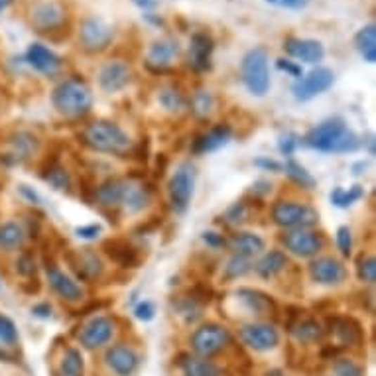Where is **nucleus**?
Segmentation results:
<instances>
[{
  "instance_id": "8",
  "label": "nucleus",
  "mask_w": 376,
  "mask_h": 376,
  "mask_svg": "<svg viewBox=\"0 0 376 376\" xmlns=\"http://www.w3.org/2000/svg\"><path fill=\"white\" fill-rule=\"evenodd\" d=\"M195 191V166L191 162L179 164L168 183L169 203L176 213H186Z\"/></svg>"
},
{
  "instance_id": "18",
  "label": "nucleus",
  "mask_w": 376,
  "mask_h": 376,
  "mask_svg": "<svg viewBox=\"0 0 376 376\" xmlns=\"http://www.w3.org/2000/svg\"><path fill=\"white\" fill-rule=\"evenodd\" d=\"M132 81V70L124 61H107L99 70L101 89L107 93H117L129 87Z\"/></svg>"
},
{
  "instance_id": "32",
  "label": "nucleus",
  "mask_w": 376,
  "mask_h": 376,
  "mask_svg": "<svg viewBox=\"0 0 376 376\" xmlns=\"http://www.w3.org/2000/svg\"><path fill=\"white\" fill-rule=\"evenodd\" d=\"M85 372V361L79 349L70 346L60 363V376H83Z\"/></svg>"
},
{
  "instance_id": "3",
  "label": "nucleus",
  "mask_w": 376,
  "mask_h": 376,
  "mask_svg": "<svg viewBox=\"0 0 376 376\" xmlns=\"http://www.w3.org/2000/svg\"><path fill=\"white\" fill-rule=\"evenodd\" d=\"M81 140L85 146H89L95 152L115 154V156H122L132 148V140L129 134L117 122L110 120H95L87 124L81 132Z\"/></svg>"
},
{
  "instance_id": "50",
  "label": "nucleus",
  "mask_w": 376,
  "mask_h": 376,
  "mask_svg": "<svg viewBox=\"0 0 376 376\" xmlns=\"http://www.w3.org/2000/svg\"><path fill=\"white\" fill-rule=\"evenodd\" d=\"M16 270L20 272L22 276H30L34 274V270H36V262H34V258L30 254H22L18 258V262H16Z\"/></svg>"
},
{
  "instance_id": "29",
  "label": "nucleus",
  "mask_w": 376,
  "mask_h": 376,
  "mask_svg": "<svg viewBox=\"0 0 376 376\" xmlns=\"http://www.w3.org/2000/svg\"><path fill=\"white\" fill-rule=\"evenodd\" d=\"M355 48L361 53V58L366 63H375L376 61V26L375 24H366L355 36Z\"/></svg>"
},
{
  "instance_id": "52",
  "label": "nucleus",
  "mask_w": 376,
  "mask_h": 376,
  "mask_svg": "<svg viewBox=\"0 0 376 376\" xmlns=\"http://www.w3.org/2000/svg\"><path fill=\"white\" fill-rule=\"evenodd\" d=\"M203 240L207 242V247L211 248H223L227 242H225V238L223 235H219V233H213V231H209V233H203Z\"/></svg>"
},
{
  "instance_id": "14",
  "label": "nucleus",
  "mask_w": 376,
  "mask_h": 376,
  "mask_svg": "<svg viewBox=\"0 0 376 376\" xmlns=\"http://www.w3.org/2000/svg\"><path fill=\"white\" fill-rule=\"evenodd\" d=\"M115 335V323L107 316L93 317L79 331V343L85 349H101Z\"/></svg>"
},
{
  "instance_id": "51",
  "label": "nucleus",
  "mask_w": 376,
  "mask_h": 376,
  "mask_svg": "<svg viewBox=\"0 0 376 376\" xmlns=\"http://www.w3.org/2000/svg\"><path fill=\"white\" fill-rule=\"evenodd\" d=\"M227 219L231 223H242V221L247 219V207H245V203H235V205L227 211Z\"/></svg>"
},
{
  "instance_id": "13",
  "label": "nucleus",
  "mask_w": 376,
  "mask_h": 376,
  "mask_svg": "<svg viewBox=\"0 0 376 376\" xmlns=\"http://www.w3.org/2000/svg\"><path fill=\"white\" fill-rule=\"evenodd\" d=\"M240 339L248 349L264 353V351H272L274 346H278L280 333H278L276 327L270 325V323H248L240 329Z\"/></svg>"
},
{
  "instance_id": "15",
  "label": "nucleus",
  "mask_w": 376,
  "mask_h": 376,
  "mask_svg": "<svg viewBox=\"0 0 376 376\" xmlns=\"http://www.w3.org/2000/svg\"><path fill=\"white\" fill-rule=\"evenodd\" d=\"M46 276H48L51 290H53L61 299H65V302H70V304H77V302H81L83 296H85L83 287H81L70 274H65L61 268L56 266L53 262H48V264H46Z\"/></svg>"
},
{
  "instance_id": "26",
  "label": "nucleus",
  "mask_w": 376,
  "mask_h": 376,
  "mask_svg": "<svg viewBox=\"0 0 376 376\" xmlns=\"http://www.w3.org/2000/svg\"><path fill=\"white\" fill-rule=\"evenodd\" d=\"M287 266V257L282 250H270L266 254H262V258L254 264V272L258 276L270 280V278L278 276L284 268Z\"/></svg>"
},
{
  "instance_id": "27",
  "label": "nucleus",
  "mask_w": 376,
  "mask_h": 376,
  "mask_svg": "<svg viewBox=\"0 0 376 376\" xmlns=\"http://www.w3.org/2000/svg\"><path fill=\"white\" fill-rule=\"evenodd\" d=\"M238 299L247 306V309L250 313H257V316H264V313H270L274 311V302L272 297L258 292V290H248V287H242L237 292Z\"/></svg>"
},
{
  "instance_id": "10",
  "label": "nucleus",
  "mask_w": 376,
  "mask_h": 376,
  "mask_svg": "<svg viewBox=\"0 0 376 376\" xmlns=\"http://www.w3.org/2000/svg\"><path fill=\"white\" fill-rule=\"evenodd\" d=\"M115 40V30L107 22L97 16H89L81 20L79 26V44L87 53H101L109 48Z\"/></svg>"
},
{
  "instance_id": "4",
  "label": "nucleus",
  "mask_w": 376,
  "mask_h": 376,
  "mask_svg": "<svg viewBox=\"0 0 376 376\" xmlns=\"http://www.w3.org/2000/svg\"><path fill=\"white\" fill-rule=\"evenodd\" d=\"M51 103L53 109L63 117H85L93 109V91L79 77H70L61 81L60 85L51 93Z\"/></svg>"
},
{
  "instance_id": "16",
  "label": "nucleus",
  "mask_w": 376,
  "mask_h": 376,
  "mask_svg": "<svg viewBox=\"0 0 376 376\" xmlns=\"http://www.w3.org/2000/svg\"><path fill=\"white\" fill-rule=\"evenodd\" d=\"M26 61H28V65H30L32 70H36L41 75H46V77H51V75L60 73L61 65H63V61H61V58L56 51L50 50L44 44H38V41L28 46Z\"/></svg>"
},
{
  "instance_id": "48",
  "label": "nucleus",
  "mask_w": 376,
  "mask_h": 376,
  "mask_svg": "<svg viewBox=\"0 0 376 376\" xmlns=\"http://www.w3.org/2000/svg\"><path fill=\"white\" fill-rule=\"evenodd\" d=\"M268 4L278 6V8H287V11H302L306 8L309 0H266Z\"/></svg>"
},
{
  "instance_id": "54",
  "label": "nucleus",
  "mask_w": 376,
  "mask_h": 376,
  "mask_svg": "<svg viewBox=\"0 0 376 376\" xmlns=\"http://www.w3.org/2000/svg\"><path fill=\"white\" fill-rule=\"evenodd\" d=\"M32 313L38 317H50L51 316V306L50 304H40V306L32 307Z\"/></svg>"
},
{
  "instance_id": "31",
  "label": "nucleus",
  "mask_w": 376,
  "mask_h": 376,
  "mask_svg": "<svg viewBox=\"0 0 376 376\" xmlns=\"http://www.w3.org/2000/svg\"><path fill=\"white\" fill-rule=\"evenodd\" d=\"M331 331L339 337V341L343 343V345H356V343H361V327L356 323L355 319H351V317H335V319H331Z\"/></svg>"
},
{
  "instance_id": "38",
  "label": "nucleus",
  "mask_w": 376,
  "mask_h": 376,
  "mask_svg": "<svg viewBox=\"0 0 376 376\" xmlns=\"http://www.w3.org/2000/svg\"><path fill=\"white\" fill-rule=\"evenodd\" d=\"M365 195V191H363V188L361 186H353V188H335L333 191H331V203L333 205H337V207L345 209V207H351L355 201H358V199Z\"/></svg>"
},
{
  "instance_id": "43",
  "label": "nucleus",
  "mask_w": 376,
  "mask_h": 376,
  "mask_svg": "<svg viewBox=\"0 0 376 376\" xmlns=\"http://www.w3.org/2000/svg\"><path fill=\"white\" fill-rule=\"evenodd\" d=\"M337 247H339L343 257H351V252H353V235H351V228H337Z\"/></svg>"
},
{
  "instance_id": "2",
  "label": "nucleus",
  "mask_w": 376,
  "mask_h": 376,
  "mask_svg": "<svg viewBox=\"0 0 376 376\" xmlns=\"http://www.w3.org/2000/svg\"><path fill=\"white\" fill-rule=\"evenodd\" d=\"M306 144L309 148L319 150V152H355L358 148V138L355 132L346 129L345 122L341 119L323 120L306 134Z\"/></svg>"
},
{
  "instance_id": "42",
  "label": "nucleus",
  "mask_w": 376,
  "mask_h": 376,
  "mask_svg": "<svg viewBox=\"0 0 376 376\" xmlns=\"http://www.w3.org/2000/svg\"><path fill=\"white\" fill-rule=\"evenodd\" d=\"M16 339H18V331H16L14 321L11 317L0 313V343L2 345H12V343H16Z\"/></svg>"
},
{
  "instance_id": "53",
  "label": "nucleus",
  "mask_w": 376,
  "mask_h": 376,
  "mask_svg": "<svg viewBox=\"0 0 376 376\" xmlns=\"http://www.w3.org/2000/svg\"><path fill=\"white\" fill-rule=\"evenodd\" d=\"M254 166H258V168L272 169V171H280V169L284 168L280 162H276V160H268V158H258L257 162H254Z\"/></svg>"
},
{
  "instance_id": "44",
  "label": "nucleus",
  "mask_w": 376,
  "mask_h": 376,
  "mask_svg": "<svg viewBox=\"0 0 376 376\" xmlns=\"http://www.w3.org/2000/svg\"><path fill=\"white\" fill-rule=\"evenodd\" d=\"M333 370H335V376H363V368L346 358H339L333 365Z\"/></svg>"
},
{
  "instance_id": "20",
  "label": "nucleus",
  "mask_w": 376,
  "mask_h": 376,
  "mask_svg": "<svg viewBox=\"0 0 376 376\" xmlns=\"http://www.w3.org/2000/svg\"><path fill=\"white\" fill-rule=\"evenodd\" d=\"M179 56V44L176 40H158L150 46L148 56H146V67L156 73L169 71V65Z\"/></svg>"
},
{
  "instance_id": "41",
  "label": "nucleus",
  "mask_w": 376,
  "mask_h": 376,
  "mask_svg": "<svg viewBox=\"0 0 376 376\" xmlns=\"http://www.w3.org/2000/svg\"><path fill=\"white\" fill-rule=\"evenodd\" d=\"M250 272V262H248L247 258L237 257V254H233V258L227 262V266H225V276L228 280H237V278H242L245 274Z\"/></svg>"
},
{
  "instance_id": "58",
  "label": "nucleus",
  "mask_w": 376,
  "mask_h": 376,
  "mask_svg": "<svg viewBox=\"0 0 376 376\" xmlns=\"http://www.w3.org/2000/svg\"><path fill=\"white\" fill-rule=\"evenodd\" d=\"M368 152H370V156H375V138L372 136L368 138Z\"/></svg>"
},
{
  "instance_id": "12",
  "label": "nucleus",
  "mask_w": 376,
  "mask_h": 376,
  "mask_svg": "<svg viewBox=\"0 0 376 376\" xmlns=\"http://www.w3.org/2000/svg\"><path fill=\"white\" fill-rule=\"evenodd\" d=\"M335 83V73L329 67H316L311 70L307 75H302L297 83L292 87L294 97L299 103H307V101L316 99L317 95L325 93L327 89H331Z\"/></svg>"
},
{
  "instance_id": "6",
  "label": "nucleus",
  "mask_w": 376,
  "mask_h": 376,
  "mask_svg": "<svg viewBox=\"0 0 376 376\" xmlns=\"http://www.w3.org/2000/svg\"><path fill=\"white\" fill-rule=\"evenodd\" d=\"M272 221L282 228H311L317 223L316 209L296 201H276L272 205Z\"/></svg>"
},
{
  "instance_id": "19",
  "label": "nucleus",
  "mask_w": 376,
  "mask_h": 376,
  "mask_svg": "<svg viewBox=\"0 0 376 376\" xmlns=\"http://www.w3.org/2000/svg\"><path fill=\"white\" fill-rule=\"evenodd\" d=\"M215 51V41L205 32H195L189 40V65L195 71L211 70V60Z\"/></svg>"
},
{
  "instance_id": "9",
  "label": "nucleus",
  "mask_w": 376,
  "mask_h": 376,
  "mask_svg": "<svg viewBox=\"0 0 376 376\" xmlns=\"http://www.w3.org/2000/svg\"><path fill=\"white\" fill-rule=\"evenodd\" d=\"M228 343H231V333L227 327L219 323H205L197 327L195 333L191 335V349L195 351V355L203 358L221 353Z\"/></svg>"
},
{
  "instance_id": "35",
  "label": "nucleus",
  "mask_w": 376,
  "mask_h": 376,
  "mask_svg": "<svg viewBox=\"0 0 376 376\" xmlns=\"http://www.w3.org/2000/svg\"><path fill=\"white\" fill-rule=\"evenodd\" d=\"M215 110V97L211 91L199 89L197 93H193L191 97V112L197 119H209Z\"/></svg>"
},
{
  "instance_id": "1",
  "label": "nucleus",
  "mask_w": 376,
  "mask_h": 376,
  "mask_svg": "<svg viewBox=\"0 0 376 376\" xmlns=\"http://www.w3.org/2000/svg\"><path fill=\"white\" fill-rule=\"evenodd\" d=\"M95 197L103 207L124 209L129 213H140L152 203L150 189L127 178L107 179L95 189Z\"/></svg>"
},
{
  "instance_id": "11",
  "label": "nucleus",
  "mask_w": 376,
  "mask_h": 376,
  "mask_svg": "<svg viewBox=\"0 0 376 376\" xmlns=\"http://www.w3.org/2000/svg\"><path fill=\"white\" fill-rule=\"evenodd\" d=\"M282 242H284L287 252H292L294 257L299 258L317 257L325 247L323 235L313 231V228H292L290 233L282 237Z\"/></svg>"
},
{
  "instance_id": "28",
  "label": "nucleus",
  "mask_w": 376,
  "mask_h": 376,
  "mask_svg": "<svg viewBox=\"0 0 376 376\" xmlns=\"http://www.w3.org/2000/svg\"><path fill=\"white\" fill-rule=\"evenodd\" d=\"M179 366L183 376H223L221 368L213 361H207L203 356H183L179 361Z\"/></svg>"
},
{
  "instance_id": "47",
  "label": "nucleus",
  "mask_w": 376,
  "mask_h": 376,
  "mask_svg": "<svg viewBox=\"0 0 376 376\" xmlns=\"http://www.w3.org/2000/svg\"><path fill=\"white\" fill-rule=\"evenodd\" d=\"M280 152L282 154H286V156H292L296 148L299 146V138H297L296 134H284L282 138H280Z\"/></svg>"
},
{
  "instance_id": "49",
  "label": "nucleus",
  "mask_w": 376,
  "mask_h": 376,
  "mask_svg": "<svg viewBox=\"0 0 376 376\" xmlns=\"http://www.w3.org/2000/svg\"><path fill=\"white\" fill-rule=\"evenodd\" d=\"M101 225L97 223H93V225H83V227L75 228V235L79 238H85V240H93V238H97L101 235Z\"/></svg>"
},
{
  "instance_id": "17",
  "label": "nucleus",
  "mask_w": 376,
  "mask_h": 376,
  "mask_svg": "<svg viewBox=\"0 0 376 376\" xmlns=\"http://www.w3.org/2000/svg\"><path fill=\"white\" fill-rule=\"evenodd\" d=\"M284 50L290 58L297 61H304L309 65H316L325 58V50L321 46V41L309 40V38H294L290 36L284 40Z\"/></svg>"
},
{
  "instance_id": "39",
  "label": "nucleus",
  "mask_w": 376,
  "mask_h": 376,
  "mask_svg": "<svg viewBox=\"0 0 376 376\" xmlns=\"http://www.w3.org/2000/svg\"><path fill=\"white\" fill-rule=\"evenodd\" d=\"M44 178H46V181L50 183L51 188L58 189V191H67L70 189V176H67V171L61 168L60 164L50 166L48 174Z\"/></svg>"
},
{
  "instance_id": "36",
  "label": "nucleus",
  "mask_w": 376,
  "mask_h": 376,
  "mask_svg": "<svg viewBox=\"0 0 376 376\" xmlns=\"http://www.w3.org/2000/svg\"><path fill=\"white\" fill-rule=\"evenodd\" d=\"M24 242V228L18 223H4L0 225V248L4 250H14L22 247Z\"/></svg>"
},
{
  "instance_id": "40",
  "label": "nucleus",
  "mask_w": 376,
  "mask_h": 376,
  "mask_svg": "<svg viewBox=\"0 0 376 376\" xmlns=\"http://www.w3.org/2000/svg\"><path fill=\"white\" fill-rule=\"evenodd\" d=\"M356 276L361 282H365L368 286H372L376 282V258L375 257H363L356 264Z\"/></svg>"
},
{
  "instance_id": "7",
  "label": "nucleus",
  "mask_w": 376,
  "mask_h": 376,
  "mask_svg": "<svg viewBox=\"0 0 376 376\" xmlns=\"http://www.w3.org/2000/svg\"><path fill=\"white\" fill-rule=\"evenodd\" d=\"M30 22L40 34L58 32L67 24V8L61 0H36L30 11Z\"/></svg>"
},
{
  "instance_id": "22",
  "label": "nucleus",
  "mask_w": 376,
  "mask_h": 376,
  "mask_svg": "<svg viewBox=\"0 0 376 376\" xmlns=\"http://www.w3.org/2000/svg\"><path fill=\"white\" fill-rule=\"evenodd\" d=\"M107 366L117 376H130L134 375V370L140 365V356L134 349L127 345H115L110 346L105 355Z\"/></svg>"
},
{
  "instance_id": "25",
  "label": "nucleus",
  "mask_w": 376,
  "mask_h": 376,
  "mask_svg": "<svg viewBox=\"0 0 376 376\" xmlns=\"http://www.w3.org/2000/svg\"><path fill=\"white\" fill-rule=\"evenodd\" d=\"M105 250L115 262H119L124 268H136L140 264V254L136 248L124 242V240H107Z\"/></svg>"
},
{
  "instance_id": "34",
  "label": "nucleus",
  "mask_w": 376,
  "mask_h": 376,
  "mask_svg": "<svg viewBox=\"0 0 376 376\" xmlns=\"http://www.w3.org/2000/svg\"><path fill=\"white\" fill-rule=\"evenodd\" d=\"M290 331L302 343H313V341H319L323 337V327L319 325V321H316V319H304V321H299L292 327Z\"/></svg>"
},
{
  "instance_id": "5",
  "label": "nucleus",
  "mask_w": 376,
  "mask_h": 376,
  "mask_svg": "<svg viewBox=\"0 0 376 376\" xmlns=\"http://www.w3.org/2000/svg\"><path fill=\"white\" fill-rule=\"evenodd\" d=\"M242 83L252 95L264 97L270 91V67H268V51L264 48L248 50L240 63Z\"/></svg>"
},
{
  "instance_id": "57",
  "label": "nucleus",
  "mask_w": 376,
  "mask_h": 376,
  "mask_svg": "<svg viewBox=\"0 0 376 376\" xmlns=\"http://www.w3.org/2000/svg\"><path fill=\"white\" fill-rule=\"evenodd\" d=\"M12 2H14V0H0V16H2V14H4L6 11H8V8H11Z\"/></svg>"
},
{
  "instance_id": "55",
  "label": "nucleus",
  "mask_w": 376,
  "mask_h": 376,
  "mask_svg": "<svg viewBox=\"0 0 376 376\" xmlns=\"http://www.w3.org/2000/svg\"><path fill=\"white\" fill-rule=\"evenodd\" d=\"M132 2L142 11H150V8H154L158 4V0H132Z\"/></svg>"
},
{
  "instance_id": "24",
  "label": "nucleus",
  "mask_w": 376,
  "mask_h": 376,
  "mask_svg": "<svg viewBox=\"0 0 376 376\" xmlns=\"http://www.w3.org/2000/svg\"><path fill=\"white\" fill-rule=\"evenodd\" d=\"M264 238L258 237L257 233H237L235 237L231 238V250L237 254L250 260V258L262 254L264 250Z\"/></svg>"
},
{
  "instance_id": "23",
  "label": "nucleus",
  "mask_w": 376,
  "mask_h": 376,
  "mask_svg": "<svg viewBox=\"0 0 376 376\" xmlns=\"http://www.w3.org/2000/svg\"><path fill=\"white\" fill-rule=\"evenodd\" d=\"M233 138V129L228 124H219L215 129H211L205 134H201L195 142H193V152L195 154H205V152H215V150L223 148L228 140Z\"/></svg>"
},
{
  "instance_id": "21",
  "label": "nucleus",
  "mask_w": 376,
  "mask_h": 376,
  "mask_svg": "<svg viewBox=\"0 0 376 376\" xmlns=\"http://www.w3.org/2000/svg\"><path fill=\"white\" fill-rule=\"evenodd\" d=\"M309 276L321 286H337L345 280V266L335 258H317L309 264Z\"/></svg>"
},
{
  "instance_id": "33",
  "label": "nucleus",
  "mask_w": 376,
  "mask_h": 376,
  "mask_svg": "<svg viewBox=\"0 0 376 376\" xmlns=\"http://www.w3.org/2000/svg\"><path fill=\"white\" fill-rule=\"evenodd\" d=\"M158 103L164 107V110H168L171 115H179L181 110L186 109L188 101L183 97V93L176 87H164L158 93Z\"/></svg>"
},
{
  "instance_id": "56",
  "label": "nucleus",
  "mask_w": 376,
  "mask_h": 376,
  "mask_svg": "<svg viewBox=\"0 0 376 376\" xmlns=\"http://www.w3.org/2000/svg\"><path fill=\"white\" fill-rule=\"evenodd\" d=\"M20 189H22V193H24L26 197H30L32 203H38V201H40V197H38V195H36L34 191H30V189H28V186H20Z\"/></svg>"
},
{
  "instance_id": "30",
  "label": "nucleus",
  "mask_w": 376,
  "mask_h": 376,
  "mask_svg": "<svg viewBox=\"0 0 376 376\" xmlns=\"http://www.w3.org/2000/svg\"><path fill=\"white\" fill-rule=\"evenodd\" d=\"M71 266L77 268V274L83 278H99L103 274V262L91 250H81L71 258Z\"/></svg>"
},
{
  "instance_id": "45",
  "label": "nucleus",
  "mask_w": 376,
  "mask_h": 376,
  "mask_svg": "<svg viewBox=\"0 0 376 376\" xmlns=\"http://www.w3.org/2000/svg\"><path fill=\"white\" fill-rule=\"evenodd\" d=\"M134 316L140 321H152L154 316H156V307H154L152 302H142V304L134 307Z\"/></svg>"
},
{
  "instance_id": "46",
  "label": "nucleus",
  "mask_w": 376,
  "mask_h": 376,
  "mask_svg": "<svg viewBox=\"0 0 376 376\" xmlns=\"http://www.w3.org/2000/svg\"><path fill=\"white\" fill-rule=\"evenodd\" d=\"M276 67L280 71H286L287 75H292V77H302L304 73H302V65L297 63V61L286 60V58H280L276 61Z\"/></svg>"
},
{
  "instance_id": "37",
  "label": "nucleus",
  "mask_w": 376,
  "mask_h": 376,
  "mask_svg": "<svg viewBox=\"0 0 376 376\" xmlns=\"http://www.w3.org/2000/svg\"><path fill=\"white\" fill-rule=\"evenodd\" d=\"M284 169H286V176L296 186H299V188L304 189H313L316 188V179H313V176L307 171L302 164H297V162H294V160H290V162H286V166H284Z\"/></svg>"
}]
</instances>
